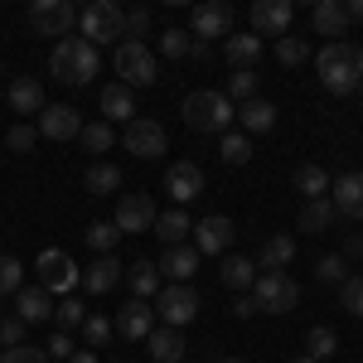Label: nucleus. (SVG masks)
<instances>
[{
	"mask_svg": "<svg viewBox=\"0 0 363 363\" xmlns=\"http://www.w3.org/2000/svg\"><path fill=\"white\" fill-rule=\"evenodd\" d=\"M315 73H320L325 92L349 97V92L363 83V49L349 44V39H335V44H325V49L315 54Z\"/></svg>",
	"mask_w": 363,
	"mask_h": 363,
	"instance_id": "obj_1",
	"label": "nucleus"
},
{
	"mask_svg": "<svg viewBox=\"0 0 363 363\" xmlns=\"http://www.w3.org/2000/svg\"><path fill=\"white\" fill-rule=\"evenodd\" d=\"M233 116H238V107L228 102L223 92L199 87V92L184 97V126L199 131V136H228V131H233Z\"/></svg>",
	"mask_w": 363,
	"mask_h": 363,
	"instance_id": "obj_2",
	"label": "nucleus"
},
{
	"mask_svg": "<svg viewBox=\"0 0 363 363\" xmlns=\"http://www.w3.org/2000/svg\"><path fill=\"white\" fill-rule=\"evenodd\" d=\"M97 63H102L97 49H92L87 39H73V34H68V39H58L54 54H49V73H54L63 87H83V83L97 78Z\"/></svg>",
	"mask_w": 363,
	"mask_h": 363,
	"instance_id": "obj_3",
	"label": "nucleus"
},
{
	"mask_svg": "<svg viewBox=\"0 0 363 363\" xmlns=\"http://www.w3.org/2000/svg\"><path fill=\"white\" fill-rule=\"evenodd\" d=\"M112 68H116V83L121 87H155L160 78V68H155V54L145 49V44H131V39H121L112 49Z\"/></svg>",
	"mask_w": 363,
	"mask_h": 363,
	"instance_id": "obj_4",
	"label": "nucleus"
},
{
	"mask_svg": "<svg viewBox=\"0 0 363 363\" xmlns=\"http://www.w3.org/2000/svg\"><path fill=\"white\" fill-rule=\"evenodd\" d=\"M78 29H83V39L97 49V44H116L121 34H126V10L116 5V0H92L83 15H78Z\"/></svg>",
	"mask_w": 363,
	"mask_h": 363,
	"instance_id": "obj_5",
	"label": "nucleus"
},
{
	"mask_svg": "<svg viewBox=\"0 0 363 363\" xmlns=\"http://www.w3.org/2000/svg\"><path fill=\"white\" fill-rule=\"evenodd\" d=\"M252 301H257V310L286 315V310H296V301H301V286H296L291 272H257V281H252Z\"/></svg>",
	"mask_w": 363,
	"mask_h": 363,
	"instance_id": "obj_6",
	"label": "nucleus"
},
{
	"mask_svg": "<svg viewBox=\"0 0 363 363\" xmlns=\"http://www.w3.org/2000/svg\"><path fill=\"white\" fill-rule=\"evenodd\" d=\"M194 315H199V291H194V286H179V281L160 286V296H155V320H160V325L184 330Z\"/></svg>",
	"mask_w": 363,
	"mask_h": 363,
	"instance_id": "obj_7",
	"label": "nucleus"
},
{
	"mask_svg": "<svg viewBox=\"0 0 363 363\" xmlns=\"http://www.w3.org/2000/svg\"><path fill=\"white\" fill-rule=\"evenodd\" d=\"M121 145H126V155H136V160H160L169 140H165V126H160L155 116H131L126 131H121Z\"/></svg>",
	"mask_w": 363,
	"mask_h": 363,
	"instance_id": "obj_8",
	"label": "nucleus"
},
{
	"mask_svg": "<svg viewBox=\"0 0 363 363\" xmlns=\"http://www.w3.org/2000/svg\"><path fill=\"white\" fill-rule=\"evenodd\" d=\"M29 25L39 34H49V39H68L78 29V10H73V0H34L29 5Z\"/></svg>",
	"mask_w": 363,
	"mask_h": 363,
	"instance_id": "obj_9",
	"label": "nucleus"
},
{
	"mask_svg": "<svg viewBox=\"0 0 363 363\" xmlns=\"http://www.w3.org/2000/svg\"><path fill=\"white\" fill-rule=\"evenodd\" d=\"M39 286L49 291V296H68L73 286H78V262L68 257V252H39Z\"/></svg>",
	"mask_w": 363,
	"mask_h": 363,
	"instance_id": "obj_10",
	"label": "nucleus"
},
{
	"mask_svg": "<svg viewBox=\"0 0 363 363\" xmlns=\"http://www.w3.org/2000/svg\"><path fill=\"white\" fill-rule=\"evenodd\" d=\"M233 238H238V228H233V218H223V213H208V218L194 223V252L199 257H223V252L233 247Z\"/></svg>",
	"mask_w": 363,
	"mask_h": 363,
	"instance_id": "obj_11",
	"label": "nucleus"
},
{
	"mask_svg": "<svg viewBox=\"0 0 363 363\" xmlns=\"http://www.w3.org/2000/svg\"><path fill=\"white\" fill-rule=\"evenodd\" d=\"M291 15H296V5L291 0H257L252 5V34L257 39H286V29H291Z\"/></svg>",
	"mask_w": 363,
	"mask_h": 363,
	"instance_id": "obj_12",
	"label": "nucleus"
},
{
	"mask_svg": "<svg viewBox=\"0 0 363 363\" xmlns=\"http://www.w3.org/2000/svg\"><path fill=\"white\" fill-rule=\"evenodd\" d=\"M112 223H116V233H150L155 228V199L150 194H121Z\"/></svg>",
	"mask_w": 363,
	"mask_h": 363,
	"instance_id": "obj_13",
	"label": "nucleus"
},
{
	"mask_svg": "<svg viewBox=\"0 0 363 363\" xmlns=\"http://www.w3.org/2000/svg\"><path fill=\"white\" fill-rule=\"evenodd\" d=\"M165 194L174 199V208H184L189 199L203 194V169H199L194 160H174V165L165 169Z\"/></svg>",
	"mask_w": 363,
	"mask_h": 363,
	"instance_id": "obj_14",
	"label": "nucleus"
},
{
	"mask_svg": "<svg viewBox=\"0 0 363 363\" xmlns=\"http://www.w3.org/2000/svg\"><path fill=\"white\" fill-rule=\"evenodd\" d=\"M34 131L49 136V140H73L83 131V116H78V107H68V102H49V107L39 112V126H34Z\"/></svg>",
	"mask_w": 363,
	"mask_h": 363,
	"instance_id": "obj_15",
	"label": "nucleus"
},
{
	"mask_svg": "<svg viewBox=\"0 0 363 363\" xmlns=\"http://www.w3.org/2000/svg\"><path fill=\"white\" fill-rule=\"evenodd\" d=\"M330 203H335V213H344V218L363 223V169L339 174L335 184H330Z\"/></svg>",
	"mask_w": 363,
	"mask_h": 363,
	"instance_id": "obj_16",
	"label": "nucleus"
},
{
	"mask_svg": "<svg viewBox=\"0 0 363 363\" xmlns=\"http://www.w3.org/2000/svg\"><path fill=\"white\" fill-rule=\"evenodd\" d=\"M267 54V39H257V34H238V29H233V34H228L223 39V58H228V68H233V73H252V63H257V58Z\"/></svg>",
	"mask_w": 363,
	"mask_h": 363,
	"instance_id": "obj_17",
	"label": "nucleus"
},
{
	"mask_svg": "<svg viewBox=\"0 0 363 363\" xmlns=\"http://www.w3.org/2000/svg\"><path fill=\"white\" fill-rule=\"evenodd\" d=\"M112 325H116V335H121V339L136 344V339H145L150 330H155V306H150V301H126V306L116 310Z\"/></svg>",
	"mask_w": 363,
	"mask_h": 363,
	"instance_id": "obj_18",
	"label": "nucleus"
},
{
	"mask_svg": "<svg viewBox=\"0 0 363 363\" xmlns=\"http://www.w3.org/2000/svg\"><path fill=\"white\" fill-rule=\"evenodd\" d=\"M233 34V10L223 0H208V5H194V39H228Z\"/></svg>",
	"mask_w": 363,
	"mask_h": 363,
	"instance_id": "obj_19",
	"label": "nucleus"
},
{
	"mask_svg": "<svg viewBox=\"0 0 363 363\" xmlns=\"http://www.w3.org/2000/svg\"><path fill=\"white\" fill-rule=\"evenodd\" d=\"M310 29H315L320 39H330V44L344 39V34H349V15H344V5H339V0H320V5L310 10Z\"/></svg>",
	"mask_w": 363,
	"mask_h": 363,
	"instance_id": "obj_20",
	"label": "nucleus"
},
{
	"mask_svg": "<svg viewBox=\"0 0 363 363\" xmlns=\"http://www.w3.org/2000/svg\"><path fill=\"white\" fill-rule=\"evenodd\" d=\"M15 315H20L25 325H44V320H54V296H49L44 286H20Z\"/></svg>",
	"mask_w": 363,
	"mask_h": 363,
	"instance_id": "obj_21",
	"label": "nucleus"
},
{
	"mask_svg": "<svg viewBox=\"0 0 363 363\" xmlns=\"http://www.w3.org/2000/svg\"><path fill=\"white\" fill-rule=\"evenodd\" d=\"M184 349H189L184 335L169 330V325H155V330L145 335V354H150L155 363H179V359H184Z\"/></svg>",
	"mask_w": 363,
	"mask_h": 363,
	"instance_id": "obj_22",
	"label": "nucleus"
},
{
	"mask_svg": "<svg viewBox=\"0 0 363 363\" xmlns=\"http://www.w3.org/2000/svg\"><path fill=\"white\" fill-rule=\"evenodd\" d=\"M291 262H296V238L291 233H272L257 252V272H286Z\"/></svg>",
	"mask_w": 363,
	"mask_h": 363,
	"instance_id": "obj_23",
	"label": "nucleus"
},
{
	"mask_svg": "<svg viewBox=\"0 0 363 363\" xmlns=\"http://www.w3.org/2000/svg\"><path fill=\"white\" fill-rule=\"evenodd\" d=\"M165 247H184V238H194V218L184 213V208H165V213H155V228H150Z\"/></svg>",
	"mask_w": 363,
	"mask_h": 363,
	"instance_id": "obj_24",
	"label": "nucleus"
},
{
	"mask_svg": "<svg viewBox=\"0 0 363 363\" xmlns=\"http://www.w3.org/2000/svg\"><path fill=\"white\" fill-rule=\"evenodd\" d=\"M10 107L20 116H39L49 107V102H44V83H39V78H15V83H10Z\"/></svg>",
	"mask_w": 363,
	"mask_h": 363,
	"instance_id": "obj_25",
	"label": "nucleus"
},
{
	"mask_svg": "<svg viewBox=\"0 0 363 363\" xmlns=\"http://www.w3.org/2000/svg\"><path fill=\"white\" fill-rule=\"evenodd\" d=\"M238 121H242V136H262V131L277 126V107H272L267 97H252V102L238 107Z\"/></svg>",
	"mask_w": 363,
	"mask_h": 363,
	"instance_id": "obj_26",
	"label": "nucleus"
},
{
	"mask_svg": "<svg viewBox=\"0 0 363 363\" xmlns=\"http://www.w3.org/2000/svg\"><path fill=\"white\" fill-rule=\"evenodd\" d=\"M116 281H121V262H116L112 252H107V257H97V262L83 272V286L92 291V296H107V291H116Z\"/></svg>",
	"mask_w": 363,
	"mask_h": 363,
	"instance_id": "obj_27",
	"label": "nucleus"
},
{
	"mask_svg": "<svg viewBox=\"0 0 363 363\" xmlns=\"http://www.w3.org/2000/svg\"><path fill=\"white\" fill-rule=\"evenodd\" d=\"M194 272H199V252L194 247H169L165 257H160V277L179 281V286H189Z\"/></svg>",
	"mask_w": 363,
	"mask_h": 363,
	"instance_id": "obj_28",
	"label": "nucleus"
},
{
	"mask_svg": "<svg viewBox=\"0 0 363 363\" xmlns=\"http://www.w3.org/2000/svg\"><path fill=\"white\" fill-rule=\"evenodd\" d=\"M102 116H112V121H131L136 116V92L121 83H107L102 87Z\"/></svg>",
	"mask_w": 363,
	"mask_h": 363,
	"instance_id": "obj_29",
	"label": "nucleus"
},
{
	"mask_svg": "<svg viewBox=\"0 0 363 363\" xmlns=\"http://www.w3.org/2000/svg\"><path fill=\"white\" fill-rule=\"evenodd\" d=\"M218 281H223L228 291H252V281H257V262H247V257H223Z\"/></svg>",
	"mask_w": 363,
	"mask_h": 363,
	"instance_id": "obj_30",
	"label": "nucleus"
},
{
	"mask_svg": "<svg viewBox=\"0 0 363 363\" xmlns=\"http://www.w3.org/2000/svg\"><path fill=\"white\" fill-rule=\"evenodd\" d=\"M83 184H87V194L107 199V194H116V189H121V169H116V165H107V160H97V165H87Z\"/></svg>",
	"mask_w": 363,
	"mask_h": 363,
	"instance_id": "obj_31",
	"label": "nucleus"
},
{
	"mask_svg": "<svg viewBox=\"0 0 363 363\" xmlns=\"http://www.w3.org/2000/svg\"><path fill=\"white\" fill-rule=\"evenodd\" d=\"M330 223H335V203H330V199H306V208H301V233H325Z\"/></svg>",
	"mask_w": 363,
	"mask_h": 363,
	"instance_id": "obj_32",
	"label": "nucleus"
},
{
	"mask_svg": "<svg viewBox=\"0 0 363 363\" xmlns=\"http://www.w3.org/2000/svg\"><path fill=\"white\" fill-rule=\"evenodd\" d=\"M78 140H83L87 155H107V150L116 145V131L107 126V121H87L83 131H78Z\"/></svg>",
	"mask_w": 363,
	"mask_h": 363,
	"instance_id": "obj_33",
	"label": "nucleus"
},
{
	"mask_svg": "<svg viewBox=\"0 0 363 363\" xmlns=\"http://www.w3.org/2000/svg\"><path fill=\"white\" fill-rule=\"evenodd\" d=\"M306 349H310L306 359L325 363V359H330V354H335V349H339V335H335V330H330V325H310V330H306Z\"/></svg>",
	"mask_w": 363,
	"mask_h": 363,
	"instance_id": "obj_34",
	"label": "nucleus"
},
{
	"mask_svg": "<svg viewBox=\"0 0 363 363\" xmlns=\"http://www.w3.org/2000/svg\"><path fill=\"white\" fill-rule=\"evenodd\" d=\"M131 291H136V301L160 296V267H155V262H136V267H131Z\"/></svg>",
	"mask_w": 363,
	"mask_h": 363,
	"instance_id": "obj_35",
	"label": "nucleus"
},
{
	"mask_svg": "<svg viewBox=\"0 0 363 363\" xmlns=\"http://www.w3.org/2000/svg\"><path fill=\"white\" fill-rule=\"evenodd\" d=\"M296 189H301L306 199H330V174H325L320 165H301L296 169Z\"/></svg>",
	"mask_w": 363,
	"mask_h": 363,
	"instance_id": "obj_36",
	"label": "nucleus"
},
{
	"mask_svg": "<svg viewBox=\"0 0 363 363\" xmlns=\"http://www.w3.org/2000/svg\"><path fill=\"white\" fill-rule=\"evenodd\" d=\"M257 87H262V78H257V73H233V78H228V87H223V97L233 102V107H242V102H252V97H257Z\"/></svg>",
	"mask_w": 363,
	"mask_h": 363,
	"instance_id": "obj_37",
	"label": "nucleus"
},
{
	"mask_svg": "<svg viewBox=\"0 0 363 363\" xmlns=\"http://www.w3.org/2000/svg\"><path fill=\"white\" fill-rule=\"evenodd\" d=\"M218 155H223V165H233V169L247 165V160H252V140L242 136V131H228L223 145H218Z\"/></svg>",
	"mask_w": 363,
	"mask_h": 363,
	"instance_id": "obj_38",
	"label": "nucleus"
},
{
	"mask_svg": "<svg viewBox=\"0 0 363 363\" xmlns=\"http://www.w3.org/2000/svg\"><path fill=\"white\" fill-rule=\"evenodd\" d=\"M83 320H87V310H83V301L78 296H68V301H58L54 306V325L68 335V330H83Z\"/></svg>",
	"mask_w": 363,
	"mask_h": 363,
	"instance_id": "obj_39",
	"label": "nucleus"
},
{
	"mask_svg": "<svg viewBox=\"0 0 363 363\" xmlns=\"http://www.w3.org/2000/svg\"><path fill=\"white\" fill-rule=\"evenodd\" d=\"M116 335V325L107 320V315H87L83 320V339H87V349H107Z\"/></svg>",
	"mask_w": 363,
	"mask_h": 363,
	"instance_id": "obj_40",
	"label": "nucleus"
},
{
	"mask_svg": "<svg viewBox=\"0 0 363 363\" xmlns=\"http://www.w3.org/2000/svg\"><path fill=\"white\" fill-rule=\"evenodd\" d=\"M116 238H121V233H116V223H112V218H102V223H92V228H87V247L97 252V257L116 252Z\"/></svg>",
	"mask_w": 363,
	"mask_h": 363,
	"instance_id": "obj_41",
	"label": "nucleus"
},
{
	"mask_svg": "<svg viewBox=\"0 0 363 363\" xmlns=\"http://www.w3.org/2000/svg\"><path fill=\"white\" fill-rule=\"evenodd\" d=\"M315 277L325 281V286H344V281H349V262H344L339 252H330V257L315 262Z\"/></svg>",
	"mask_w": 363,
	"mask_h": 363,
	"instance_id": "obj_42",
	"label": "nucleus"
},
{
	"mask_svg": "<svg viewBox=\"0 0 363 363\" xmlns=\"http://www.w3.org/2000/svg\"><path fill=\"white\" fill-rule=\"evenodd\" d=\"M20 281H25V267H20V257H0V296H20Z\"/></svg>",
	"mask_w": 363,
	"mask_h": 363,
	"instance_id": "obj_43",
	"label": "nucleus"
},
{
	"mask_svg": "<svg viewBox=\"0 0 363 363\" xmlns=\"http://www.w3.org/2000/svg\"><path fill=\"white\" fill-rule=\"evenodd\" d=\"M306 58H310L306 39H277V63H281V68H301Z\"/></svg>",
	"mask_w": 363,
	"mask_h": 363,
	"instance_id": "obj_44",
	"label": "nucleus"
},
{
	"mask_svg": "<svg viewBox=\"0 0 363 363\" xmlns=\"http://www.w3.org/2000/svg\"><path fill=\"white\" fill-rule=\"evenodd\" d=\"M189 44H194L189 29H165V34H160V54L165 58H189Z\"/></svg>",
	"mask_w": 363,
	"mask_h": 363,
	"instance_id": "obj_45",
	"label": "nucleus"
},
{
	"mask_svg": "<svg viewBox=\"0 0 363 363\" xmlns=\"http://www.w3.org/2000/svg\"><path fill=\"white\" fill-rule=\"evenodd\" d=\"M339 306L349 310L354 320H363V277H349L344 286H339Z\"/></svg>",
	"mask_w": 363,
	"mask_h": 363,
	"instance_id": "obj_46",
	"label": "nucleus"
},
{
	"mask_svg": "<svg viewBox=\"0 0 363 363\" xmlns=\"http://www.w3.org/2000/svg\"><path fill=\"white\" fill-rule=\"evenodd\" d=\"M25 320H20V315H0V344H5V349H20V344H25Z\"/></svg>",
	"mask_w": 363,
	"mask_h": 363,
	"instance_id": "obj_47",
	"label": "nucleus"
},
{
	"mask_svg": "<svg viewBox=\"0 0 363 363\" xmlns=\"http://www.w3.org/2000/svg\"><path fill=\"white\" fill-rule=\"evenodd\" d=\"M145 29H150V10H145V5H136V10H126V34H121V39H131V44H140V39H145Z\"/></svg>",
	"mask_w": 363,
	"mask_h": 363,
	"instance_id": "obj_48",
	"label": "nucleus"
},
{
	"mask_svg": "<svg viewBox=\"0 0 363 363\" xmlns=\"http://www.w3.org/2000/svg\"><path fill=\"white\" fill-rule=\"evenodd\" d=\"M34 140H39V131H34V126H10V136H5V145H10V150H15V155H25V150H34Z\"/></svg>",
	"mask_w": 363,
	"mask_h": 363,
	"instance_id": "obj_49",
	"label": "nucleus"
},
{
	"mask_svg": "<svg viewBox=\"0 0 363 363\" xmlns=\"http://www.w3.org/2000/svg\"><path fill=\"white\" fill-rule=\"evenodd\" d=\"M0 363H49V354H44V349H34V344H20V349H5Z\"/></svg>",
	"mask_w": 363,
	"mask_h": 363,
	"instance_id": "obj_50",
	"label": "nucleus"
},
{
	"mask_svg": "<svg viewBox=\"0 0 363 363\" xmlns=\"http://www.w3.org/2000/svg\"><path fill=\"white\" fill-rule=\"evenodd\" d=\"M44 354H49V359H58V363H68L73 354H78V344H73V339H68L63 330H58V335L49 339V344H44Z\"/></svg>",
	"mask_w": 363,
	"mask_h": 363,
	"instance_id": "obj_51",
	"label": "nucleus"
},
{
	"mask_svg": "<svg viewBox=\"0 0 363 363\" xmlns=\"http://www.w3.org/2000/svg\"><path fill=\"white\" fill-rule=\"evenodd\" d=\"M233 315H238V320H252V315H257V301H252V296H242V301L233 306Z\"/></svg>",
	"mask_w": 363,
	"mask_h": 363,
	"instance_id": "obj_52",
	"label": "nucleus"
},
{
	"mask_svg": "<svg viewBox=\"0 0 363 363\" xmlns=\"http://www.w3.org/2000/svg\"><path fill=\"white\" fill-rule=\"evenodd\" d=\"M344 15H349V25H363V0H349Z\"/></svg>",
	"mask_w": 363,
	"mask_h": 363,
	"instance_id": "obj_53",
	"label": "nucleus"
},
{
	"mask_svg": "<svg viewBox=\"0 0 363 363\" xmlns=\"http://www.w3.org/2000/svg\"><path fill=\"white\" fill-rule=\"evenodd\" d=\"M349 257H354V262H363V238H349V247H344V262H349Z\"/></svg>",
	"mask_w": 363,
	"mask_h": 363,
	"instance_id": "obj_54",
	"label": "nucleus"
},
{
	"mask_svg": "<svg viewBox=\"0 0 363 363\" xmlns=\"http://www.w3.org/2000/svg\"><path fill=\"white\" fill-rule=\"evenodd\" d=\"M213 54V49H208V44H203V39H194V44H189V58H199V63H203V58Z\"/></svg>",
	"mask_w": 363,
	"mask_h": 363,
	"instance_id": "obj_55",
	"label": "nucleus"
},
{
	"mask_svg": "<svg viewBox=\"0 0 363 363\" xmlns=\"http://www.w3.org/2000/svg\"><path fill=\"white\" fill-rule=\"evenodd\" d=\"M68 363H102V359H97L92 349H78V354H73V359H68Z\"/></svg>",
	"mask_w": 363,
	"mask_h": 363,
	"instance_id": "obj_56",
	"label": "nucleus"
},
{
	"mask_svg": "<svg viewBox=\"0 0 363 363\" xmlns=\"http://www.w3.org/2000/svg\"><path fill=\"white\" fill-rule=\"evenodd\" d=\"M218 363H247V359H218Z\"/></svg>",
	"mask_w": 363,
	"mask_h": 363,
	"instance_id": "obj_57",
	"label": "nucleus"
},
{
	"mask_svg": "<svg viewBox=\"0 0 363 363\" xmlns=\"http://www.w3.org/2000/svg\"><path fill=\"white\" fill-rule=\"evenodd\" d=\"M296 363H315V359H296Z\"/></svg>",
	"mask_w": 363,
	"mask_h": 363,
	"instance_id": "obj_58",
	"label": "nucleus"
},
{
	"mask_svg": "<svg viewBox=\"0 0 363 363\" xmlns=\"http://www.w3.org/2000/svg\"><path fill=\"white\" fill-rule=\"evenodd\" d=\"M359 92H363V83H359Z\"/></svg>",
	"mask_w": 363,
	"mask_h": 363,
	"instance_id": "obj_59",
	"label": "nucleus"
}]
</instances>
